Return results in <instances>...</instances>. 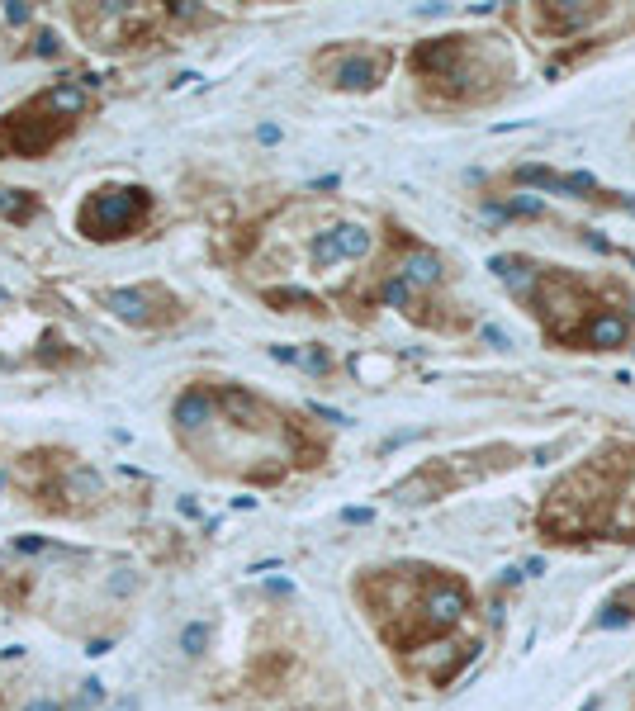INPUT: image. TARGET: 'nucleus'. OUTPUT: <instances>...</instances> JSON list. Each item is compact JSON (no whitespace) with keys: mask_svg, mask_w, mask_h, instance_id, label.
Instances as JSON below:
<instances>
[{"mask_svg":"<svg viewBox=\"0 0 635 711\" xmlns=\"http://www.w3.org/2000/svg\"><path fill=\"white\" fill-rule=\"evenodd\" d=\"M313 261H318V266H337V261H342V252H337V237H332V233L318 237V242H313Z\"/></svg>","mask_w":635,"mask_h":711,"instance_id":"12","label":"nucleus"},{"mask_svg":"<svg viewBox=\"0 0 635 711\" xmlns=\"http://www.w3.org/2000/svg\"><path fill=\"white\" fill-rule=\"evenodd\" d=\"M635 617V612H631V607H626V602H607V607H602V617H598V626H626V621H631Z\"/></svg>","mask_w":635,"mask_h":711,"instance_id":"13","label":"nucleus"},{"mask_svg":"<svg viewBox=\"0 0 635 711\" xmlns=\"http://www.w3.org/2000/svg\"><path fill=\"white\" fill-rule=\"evenodd\" d=\"M408 299H413V285H408V280H403V275H394V280H389V285H384V304H408Z\"/></svg>","mask_w":635,"mask_h":711,"instance_id":"14","label":"nucleus"},{"mask_svg":"<svg viewBox=\"0 0 635 711\" xmlns=\"http://www.w3.org/2000/svg\"><path fill=\"white\" fill-rule=\"evenodd\" d=\"M204 645H209V626H204V621H190L181 631V650L195 659V655H204Z\"/></svg>","mask_w":635,"mask_h":711,"instance_id":"11","label":"nucleus"},{"mask_svg":"<svg viewBox=\"0 0 635 711\" xmlns=\"http://www.w3.org/2000/svg\"><path fill=\"white\" fill-rule=\"evenodd\" d=\"M24 711H67V707H62V702H53V697H34Z\"/></svg>","mask_w":635,"mask_h":711,"instance_id":"15","label":"nucleus"},{"mask_svg":"<svg viewBox=\"0 0 635 711\" xmlns=\"http://www.w3.org/2000/svg\"><path fill=\"white\" fill-rule=\"evenodd\" d=\"M209 413H214V394L190 389V394H181V399H176V413H171V418H176V427H181V432H190V427H200Z\"/></svg>","mask_w":635,"mask_h":711,"instance_id":"9","label":"nucleus"},{"mask_svg":"<svg viewBox=\"0 0 635 711\" xmlns=\"http://www.w3.org/2000/svg\"><path fill=\"white\" fill-rule=\"evenodd\" d=\"M626 337H631V323H626L621 313H598V318L583 328V347L612 351V347H626Z\"/></svg>","mask_w":635,"mask_h":711,"instance_id":"6","label":"nucleus"},{"mask_svg":"<svg viewBox=\"0 0 635 711\" xmlns=\"http://www.w3.org/2000/svg\"><path fill=\"white\" fill-rule=\"evenodd\" d=\"M152 299H162V290H143V285H133V290H109L105 304L119 318H128V323H152L157 313H152Z\"/></svg>","mask_w":635,"mask_h":711,"instance_id":"5","label":"nucleus"},{"mask_svg":"<svg viewBox=\"0 0 635 711\" xmlns=\"http://www.w3.org/2000/svg\"><path fill=\"white\" fill-rule=\"evenodd\" d=\"M147 200L143 185H114V190H95L86 209H81V233L95 237V242H114V237H128L133 228H143Z\"/></svg>","mask_w":635,"mask_h":711,"instance_id":"1","label":"nucleus"},{"mask_svg":"<svg viewBox=\"0 0 635 711\" xmlns=\"http://www.w3.org/2000/svg\"><path fill=\"white\" fill-rule=\"evenodd\" d=\"M332 237H337V252L346 256H365L370 252V233H365L361 223H342V228H332Z\"/></svg>","mask_w":635,"mask_h":711,"instance_id":"10","label":"nucleus"},{"mask_svg":"<svg viewBox=\"0 0 635 711\" xmlns=\"http://www.w3.org/2000/svg\"><path fill=\"white\" fill-rule=\"evenodd\" d=\"M621 602H626V607H631V612H635V584L626 588V593H621Z\"/></svg>","mask_w":635,"mask_h":711,"instance_id":"16","label":"nucleus"},{"mask_svg":"<svg viewBox=\"0 0 635 711\" xmlns=\"http://www.w3.org/2000/svg\"><path fill=\"white\" fill-rule=\"evenodd\" d=\"M384 76V57H346L342 67H337V86H346V91H370L375 81Z\"/></svg>","mask_w":635,"mask_h":711,"instance_id":"7","label":"nucleus"},{"mask_svg":"<svg viewBox=\"0 0 635 711\" xmlns=\"http://www.w3.org/2000/svg\"><path fill=\"white\" fill-rule=\"evenodd\" d=\"M598 19H602V10H593V5H545V10H536V24H545L555 38L574 34V29H588Z\"/></svg>","mask_w":635,"mask_h":711,"instance_id":"4","label":"nucleus"},{"mask_svg":"<svg viewBox=\"0 0 635 711\" xmlns=\"http://www.w3.org/2000/svg\"><path fill=\"white\" fill-rule=\"evenodd\" d=\"M399 275L408 280V285H436V280H441V256H436V252H422V247H413V252L403 256Z\"/></svg>","mask_w":635,"mask_h":711,"instance_id":"8","label":"nucleus"},{"mask_svg":"<svg viewBox=\"0 0 635 711\" xmlns=\"http://www.w3.org/2000/svg\"><path fill=\"white\" fill-rule=\"evenodd\" d=\"M465 612H470V588L460 584V579H432V584H427V593H422V617H427V631H432V636L451 631Z\"/></svg>","mask_w":635,"mask_h":711,"instance_id":"2","label":"nucleus"},{"mask_svg":"<svg viewBox=\"0 0 635 711\" xmlns=\"http://www.w3.org/2000/svg\"><path fill=\"white\" fill-rule=\"evenodd\" d=\"M493 271L503 275V285H508L522 304L536 299V290H541V280H545V275L536 271V261H527V256H498V261H493Z\"/></svg>","mask_w":635,"mask_h":711,"instance_id":"3","label":"nucleus"}]
</instances>
